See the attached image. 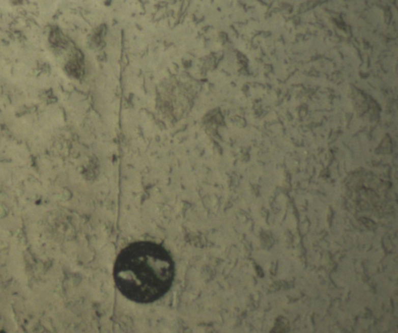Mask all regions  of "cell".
<instances>
[{"label": "cell", "instance_id": "1", "mask_svg": "<svg viewBox=\"0 0 398 333\" xmlns=\"http://www.w3.org/2000/svg\"><path fill=\"white\" fill-rule=\"evenodd\" d=\"M113 275L116 287L124 297L135 303H152L161 298L172 287L175 262L160 244L136 241L120 252Z\"/></svg>", "mask_w": 398, "mask_h": 333}]
</instances>
